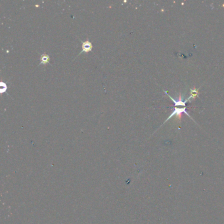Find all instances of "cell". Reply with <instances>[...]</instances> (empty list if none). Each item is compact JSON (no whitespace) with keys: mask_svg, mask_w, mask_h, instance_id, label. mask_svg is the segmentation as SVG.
<instances>
[{"mask_svg":"<svg viewBox=\"0 0 224 224\" xmlns=\"http://www.w3.org/2000/svg\"><path fill=\"white\" fill-rule=\"evenodd\" d=\"M82 50L80 52V53H88L92 50L93 49V45L92 42H90L89 40H86L85 41H83L82 44Z\"/></svg>","mask_w":224,"mask_h":224,"instance_id":"obj_1","label":"cell"},{"mask_svg":"<svg viewBox=\"0 0 224 224\" xmlns=\"http://www.w3.org/2000/svg\"><path fill=\"white\" fill-rule=\"evenodd\" d=\"M0 87H1V90H0V92L1 93H4L7 92V86L6 83H4V82H1V84H0Z\"/></svg>","mask_w":224,"mask_h":224,"instance_id":"obj_3","label":"cell"},{"mask_svg":"<svg viewBox=\"0 0 224 224\" xmlns=\"http://www.w3.org/2000/svg\"><path fill=\"white\" fill-rule=\"evenodd\" d=\"M49 60H50V57H49V55L48 54L41 55L40 57V64H46L47 63H48L49 62Z\"/></svg>","mask_w":224,"mask_h":224,"instance_id":"obj_2","label":"cell"}]
</instances>
